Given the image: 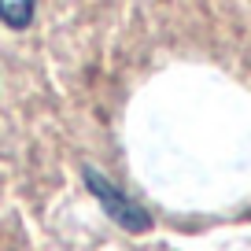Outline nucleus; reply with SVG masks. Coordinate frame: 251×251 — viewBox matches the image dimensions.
I'll return each mask as SVG.
<instances>
[{
  "mask_svg": "<svg viewBox=\"0 0 251 251\" xmlns=\"http://www.w3.org/2000/svg\"><path fill=\"white\" fill-rule=\"evenodd\" d=\"M85 185H89V192L100 200V207L111 214V222H118L126 233H148V229H151V214L144 211L137 200L126 196V192L115 185V181H107L100 170L85 166Z\"/></svg>",
  "mask_w": 251,
  "mask_h": 251,
  "instance_id": "nucleus-1",
  "label": "nucleus"
},
{
  "mask_svg": "<svg viewBox=\"0 0 251 251\" xmlns=\"http://www.w3.org/2000/svg\"><path fill=\"white\" fill-rule=\"evenodd\" d=\"M0 23L11 30H26L33 23V0H0Z\"/></svg>",
  "mask_w": 251,
  "mask_h": 251,
  "instance_id": "nucleus-2",
  "label": "nucleus"
}]
</instances>
